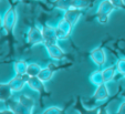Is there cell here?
Segmentation results:
<instances>
[{"label": "cell", "instance_id": "obj_1", "mask_svg": "<svg viewBox=\"0 0 125 114\" xmlns=\"http://www.w3.org/2000/svg\"><path fill=\"white\" fill-rule=\"evenodd\" d=\"M18 21V13L14 8H9L2 16V28L7 32H12Z\"/></svg>", "mask_w": 125, "mask_h": 114}, {"label": "cell", "instance_id": "obj_2", "mask_svg": "<svg viewBox=\"0 0 125 114\" xmlns=\"http://www.w3.org/2000/svg\"><path fill=\"white\" fill-rule=\"evenodd\" d=\"M42 34H43V45L47 44H57L59 39L57 36V28L50 24H44L42 27Z\"/></svg>", "mask_w": 125, "mask_h": 114}, {"label": "cell", "instance_id": "obj_3", "mask_svg": "<svg viewBox=\"0 0 125 114\" xmlns=\"http://www.w3.org/2000/svg\"><path fill=\"white\" fill-rule=\"evenodd\" d=\"M28 42L31 45H38L43 44V34H42V29L38 26H33L29 29L28 34Z\"/></svg>", "mask_w": 125, "mask_h": 114}, {"label": "cell", "instance_id": "obj_4", "mask_svg": "<svg viewBox=\"0 0 125 114\" xmlns=\"http://www.w3.org/2000/svg\"><path fill=\"white\" fill-rule=\"evenodd\" d=\"M55 28H57L58 39L64 41V40H66V39H69L71 32H72V29H73V26L71 23H69L66 20L61 19L59 22H58Z\"/></svg>", "mask_w": 125, "mask_h": 114}, {"label": "cell", "instance_id": "obj_5", "mask_svg": "<svg viewBox=\"0 0 125 114\" xmlns=\"http://www.w3.org/2000/svg\"><path fill=\"white\" fill-rule=\"evenodd\" d=\"M45 50H47V53L52 60H55V61H60L64 58L65 55V52L64 50L60 47L59 44H47L44 45Z\"/></svg>", "mask_w": 125, "mask_h": 114}, {"label": "cell", "instance_id": "obj_6", "mask_svg": "<svg viewBox=\"0 0 125 114\" xmlns=\"http://www.w3.org/2000/svg\"><path fill=\"white\" fill-rule=\"evenodd\" d=\"M27 80H28V78L26 79V75H17V74H14V76L8 83H9L11 90L13 91V93L21 92L27 84Z\"/></svg>", "mask_w": 125, "mask_h": 114}, {"label": "cell", "instance_id": "obj_7", "mask_svg": "<svg viewBox=\"0 0 125 114\" xmlns=\"http://www.w3.org/2000/svg\"><path fill=\"white\" fill-rule=\"evenodd\" d=\"M83 14V11L80 9H75V8H71V9L64 11L63 13V19L66 20L69 23H71L72 26H75L78 23V21L81 19Z\"/></svg>", "mask_w": 125, "mask_h": 114}, {"label": "cell", "instance_id": "obj_8", "mask_svg": "<svg viewBox=\"0 0 125 114\" xmlns=\"http://www.w3.org/2000/svg\"><path fill=\"white\" fill-rule=\"evenodd\" d=\"M90 58L97 67H103L106 62V53L102 48H95L91 51Z\"/></svg>", "mask_w": 125, "mask_h": 114}, {"label": "cell", "instance_id": "obj_9", "mask_svg": "<svg viewBox=\"0 0 125 114\" xmlns=\"http://www.w3.org/2000/svg\"><path fill=\"white\" fill-rule=\"evenodd\" d=\"M27 85H28L32 91H34V92H37V93H40V94H42V93L45 92L44 83H43L38 76L28 78V80H27Z\"/></svg>", "mask_w": 125, "mask_h": 114}, {"label": "cell", "instance_id": "obj_10", "mask_svg": "<svg viewBox=\"0 0 125 114\" xmlns=\"http://www.w3.org/2000/svg\"><path fill=\"white\" fill-rule=\"evenodd\" d=\"M110 97V91L107 89V85L105 83L101 84V85L96 86L94 91V94H93V99L97 102H103L106 101Z\"/></svg>", "mask_w": 125, "mask_h": 114}, {"label": "cell", "instance_id": "obj_11", "mask_svg": "<svg viewBox=\"0 0 125 114\" xmlns=\"http://www.w3.org/2000/svg\"><path fill=\"white\" fill-rule=\"evenodd\" d=\"M114 9H115V7L112 5L110 0H102L99 3L96 14L97 16H107V17H110L111 13L114 11Z\"/></svg>", "mask_w": 125, "mask_h": 114}, {"label": "cell", "instance_id": "obj_12", "mask_svg": "<svg viewBox=\"0 0 125 114\" xmlns=\"http://www.w3.org/2000/svg\"><path fill=\"white\" fill-rule=\"evenodd\" d=\"M17 100L21 104V106L27 111V113L28 114L32 113V110H33V107H34V100H33L32 97L27 94H21L18 96Z\"/></svg>", "mask_w": 125, "mask_h": 114}, {"label": "cell", "instance_id": "obj_13", "mask_svg": "<svg viewBox=\"0 0 125 114\" xmlns=\"http://www.w3.org/2000/svg\"><path fill=\"white\" fill-rule=\"evenodd\" d=\"M13 91L11 90L9 83H0V102H8L12 99Z\"/></svg>", "mask_w": 125, "mask_h": 114}, {"label": "cell", "instance_id": "obj_14", "mask_svg": "<svg viewBox=\"0 0 125 114\" xmlns=\"http://www.w3.org/2000/svg\"><path fill=\"white\" fill-rule=\"evenodd\" d=\"M116 67H107L102 69V75H103V81L104 83L107 84L109 82L113 81V79L115 78L116 74Z\"/></svg>", "mask_w": 125, "mask_h": 114}, {"label": "cell", "instance_id": "obj_15", "mask_svg": "<svg viewBox=\"0 0 125 114\" xmlns=\"http://www.w3.org/2000/svg\"><path fill=\"white\" fill-rule=\"evenodd\" d=\"M27 68H28V63L24 60H17L13 63L14 74L17 75H27Z\"/></svg>", "mask_w": 125, "mask_h": 114}, {"label": "cell", "instance_id": "obj_16", "mask_svg": "<svg viewBox=\"0 0 125 114\" xmlns=\"http://www.w3.org/2000/svg\"><path fill=\"white\" fill-rule=\"evenodd\" d=\"M53 74H54V70L52 69L51 67H45V68H42V69H41L38 78L42 81L43 83H47V82H49V81L52 79Z\"/></svg>", "mask_w": 125, "mask_h": 114}, {"label": "cell", "instance_id": "obj_17", "mask_svg": "<svg viewBox=\"0 0 125 114\" xmlns=\"http://www.w3.org/2000/svg\"><path fill=\"white\" fill-rule=\"evenodd\" d=\"M41 67L39 63H35V62H31V63H28V68H27V76L28 78H32V76H38L39 73H40Z\"/></svg>", "mask_w": 125, "mask_h": 114}, {"label": "cell", "instance_id": "obj_18", "mask_svg": "<svg viewBox=\"0 0 125 114\" xmlns=\"http://www.w3.org/2000/svg\"><path fill=\"white\" fill-rule=\"evenodd\" d=\"M53 7L57 8L62 11H66V10L71 9L72 5H73V0H54V2L52 3Z\"/></svg>", "mask_w": 125, "mask_h": 114}, {"label": "cell", "instance_id": "obj_19", "mask_svg": "<svg viewBox=\"0 0 125 114\" xmlns=\"http://www.w3.org/2000/svg\"><path fill=\"white\" fill-rule=\"evenodd\" d=\"M90 81L91 83L95 86H99L104 83L103 81V75H102V70H95L91 73L90 75Z\"/></svg>", "mask_w": 125, "mask_h": 114}, {"label": "cell", "instance_id": "obj_20", "mask_svg": "<svg viewBox=\"0 0 125 114\" xmlns=\"http://www.w3.org/2000/svg\"><path fill=\"white\" fill-rule=\"evenodd\" d=\"M89 6H90V1H89V0H73L72 8L83 10V9H85V8H87Z\"/></svg>", "mask_w": 125, "mask_h": 114}, {"label": "cell", "instance_id": "obj_21", "mask_svg": "<svg viewBox=\"0 0 125 114\" xmlns=\"http://www.w3.org/2000/svg\"><path fill=\"white\" fill-rule=\"evenodd\" d=\"M63 109L59 106H55V105H52V106H49L44 110L41 114H63Z\"/></svg>", "mask_w": 125, "mask_h": 114}, {"label": "cell", "instance_id": "obj_22", "mask_svg": "<svg viewBox=\"0 0 125 114\" xmlns=\"http://www.w3.org/2000/svg\"><path fill=\"white\" fill-rule=\"evenodd\" d=\"M116 71L125 76V58H121L116 63Z\"/></svg>", "mask_w": 125, "mask_h": 114}, {"label": "cell", "instance_id": "obj_23", "mask_svg": "<svg viewBox=\"0 0 125 114\" xmlns=\"http://www.w3.org/2000/svg\"><path fill=\"white\" fill-rule=\"evenodd\" d=\"M112 5L115 8H123L124 7V0H110Z\"/></svg>", "mask_w": 125, "mask_h": 114}, {"label": "cell", "instance_id": "obj_24", "mask_svg": "<svg viewBox=\"0 0 125 114\" xmlns=\"http://www.w3.org/2000/svg\"><path fill=\"white\" fill-rule=\"evenodd\" d=\"M109 20L110 17H107V16H97V21L101 24H106L109 22Z\"/></svg>", "mask_w": 125, "mask_h": 114}, {"label": "cell", "instance_id": "obj_25", "mask_svg": "<svg viewBox=\"0 0 125 114\" xmlns=\"http://www.w3.org/2000/svg\"><path fill=\"white\" fill-rule=\"evenodd\" d=\"M116 114H125V101L120 104V106H118Z\"/></svg>", "mask_w": 125, "mask_h": 114}, {"label": "cell", "instance_id": "obj_26", "mask_svg": "<svg viewBox=\"0 0 125 114\" xmlns=\"http://www.w3.org/2000/svg\"><path fill=\"white\" fill-rule=\"evenodd\" d=\"M97 114H109V112H107V110H106L105 107H101V109H99V111H97Z\"/></svg>", "mask_w": 125, "mask_h": 114}, {"label": "cell", "instance_id": "obj_27", "mask_svg": "<svg viewBox=\"0 0 125 114\" xmlns=\"http://www.w3.org/2000/svg\"><path fill=\"white\" fill-rule=\"evenodd\" d=\"M0 114H14L11 110H5V111H0Z\"/></svg>", "mask_w": 125, "mask_h": 114}, {"label": "cell", "instance_id": "obj_28", "mask_svg": "<svg viewBox=\"0 0 125 114\" xmlns=\"http://www.w3.org/2000/svg\"><path fill=\"white\" fill-rule=\"evenodd\" d=\"M0 28H2V17L0 16Z\"/></svg>", "mask_w": 125, "mask_h": 114}]
</instances>
